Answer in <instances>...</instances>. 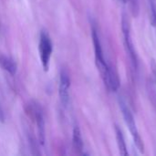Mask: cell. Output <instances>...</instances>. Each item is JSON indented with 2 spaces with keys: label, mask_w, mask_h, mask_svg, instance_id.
<instances>
[{
  "label": "cell",
  "mask_w": 156,
  "mask_h": 156,
  "mask_svg": "<svg viewBox=\"0 0 156 156\" xmlns=\"http://www.w3.org/2000/svg\"><path fill=\"white\" fill-rule=\"evenodd\" d=\"M119 103H120V108L122 110V115L124 117L125 122L128 125L129 130H130V132L132 133L134 144H135L136 147L138 148V150L140 152L144 153V143H143V140H142V138H141V136L139 134V132H138V129H137V126H136V123H135L134 117H133V113L131 112V110L129 109L128 105L126 104V102L123 100H121L119 101Z\"/></svg>",
  "instance_id": "6da1fadb"
},
{
  "label": "cell",
  "mask_w": 156,
  "mask_h": 156,
  "mask_svg": "<svg viewBox=\"0 0 156 156\" xmlns=\"http://www.w3.org/2000/svg\"><path fill=\"white\" fill-rule=\"evenodd\" d=\"M122 35H123V38H124L125 48L129 54L132 64L135 69H138V58H137L135 48H134V45H133V42L132 39V36H131L130 22L125 14L122 16Z\"/></svg>",
  "instance_id": "7a4b0ae2"
},
{
  "label": "cell",
  "mask_w": 156,
  "mask_h": 156,
  "mask_svg": "<svg viewBox=\"0 0 156 156\" xmlns=\"http://www.w3.org/2000/svg\"><path fill=\"white\" fill-rule=\"evenodd\" d=\"M38 49H39V57H40L42 67L45 70H48L49 67L53 47H52V42L48 34L44 30H42L40 33Z\"/></svg>",
  "instance_id": "3957f363"
},
{
  "label": "cell",
  "mask_w": 156,
  "mask_h": 156,
  "mask_svg": "<svg viewBox=\"0 0 156 156\" xmlns=\"http://www.w3.org/2000/svg\"><path fill=\"white\" fill-rule=\"evenodd\" d=\"M69 87L70 80L68 72L64 69L60 71L59 79V97L60 101L64 105H68L69 101Z\"/></svg>",
  "instance_id": "277c9868"
},
{
  "label": "cell",
  "mask_w": 156,
  "mask_h": 156,
  "mask_svg": "<svg viewBox=\"0 0 156 156\" xmlns=\"http://www.w3.org/2000/svg\"><path fill=\"white\" fill-rule=\"evenodd\" d=\"M31 112H32L34 119L37 125L39 142L41 144H45V121H44L42 110L38 105L34 104L33 107L31 108Z\"/></svg>",
  "instance_id": "5b68a950"
},
{
  "label": "cell",
  "mask_w": 156,
  "mask_h": 156,
  "mask_svg": "<svg viewBox=\"0 0 156 156\" xmlns=\"http://www.w3.org/2000/svg\"><path fill=\"white\" fill-rule=\"evenodd\" d=\"M0 66L4 70L11 75H15L16 72V64L9 57L0 55Z\"/></svg>",
  "instance_id": "8992f818"
},
{
  "label": "cell",
  "mask_w": 156,
  "mask_h": 156,
  "mask_svg": "<svg viewBox=\"0 0 156 156\" xmlns=\"http://www.w3.org/2000/svg\"><path fill=\"white\" fill-rule=\"evenodd\" d=\"M115 133H116V138H117V143H118V146L120 149V154L122 155L126 156L128 155V151H127V146L125 144V140L122 134V130L119 128V126H115Z\"/></svg>",
  "instance_id": "52a82bcc"
},
{
  "label": "cell",
  "mask_w": 156,
  "mask_h": 156,
  "mask_svg": "<svg viewBox=\"0 0 156 156\" xmlns=\"http://www.w3.org/2000/svg\"><path fill=\"white\" fill-rule=\"evenodd\" d=\"M72 143L74 145V148L78 152H81L83 150V142H82V137L80 129L76 126L73 130V135H72Z\"/></svg>",
  "instance_id": "ba28073f"
},
{
  "label": "cell",
  "mask_w": 156,
  "mask_h": 156,
  "mask_svg": "<svg viewBox=\"0 0 156 156\" xmlns=\"http://www.w3.org/2000/svg\"><path fill=\"white\" fill-rule=\"evenodd\" d=\"M149 6L151 10V23L153 26H156V1L155 0H148Z\"/></svg>",
  "instance_id": "9c48e42d"
},
{
  "label": "cell",
  "mask_w": 156,
  "mask_h": 156,
  "mask_svg": "<svg viewBox=\"0 0 156 156\" xmlns=\"http://www.w3.org/2000/svg\"><path fill=\"white\" fill-rule=\"evenodd\" d=\"M147 91H148V94H149V97H150V100L152 101V103H153V106L154 107L156 111V91L155 89L150 84L147 85Z\"/></svg>",
  "instance_id": "30bf717a"
},
{
  "label": "cell",
  "mask_w": 156,
  "mask_h": 156,
  "mask_svg": "<svg viewBox=\"0 0 156 156\" xmlns=\"http://www.w3.org/2000/svg\"><path fill=\"white\" fill-rule=\"evenodd\" d=\"M152 68H153V71H154V73L155 74L156 77V64L154 63V60H153V62H152Z\"/></svg>",
  "instance_id": "8fae6325"
},
{
  "label": "cell",
  "mask_w": 156,
  "mask_h": 156,
  "mask_svg": "<svg viewBox=\"0 0 156 156\" xmlns=\"http://www.w3.org/2000/svg\"><path fill=\"white\" fill-rule=\"evenodd\" d=\"M122 2H124V3L126 2V0H122Z\"/></svg>",
  "instance_id": "7c38bea8"
}]
</instances>
